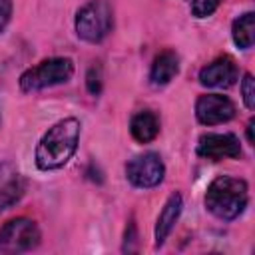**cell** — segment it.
I'll list each match as a JSON object with an SVG mask.
<instances>
[{"instance_id": "6da1fadb", "label": "cell", "mask_w": 255, "mask_h": 255, "mask_svg": "<svg viewBox=\"0 0 255 255\" xmlns=\"http://www.w3.org/2000/svg\"><path fill=\"white\" fill-rule=\"evenodd\" d=\"M80 122L76 118H64L56 122L36 145V167L42 171H54L64 167L78 149L80 143Z\"/></svg>"}, {"instance_id": "7a4b0ae2", "label": "cell", "mask_w": 255, "mask_h": 255, "mask_svg": "<svg viewBox=\"0 0 255 255\" xmlns=\"http://www.w3.org/2000/svg\"><path fill=\"white\" fill-rule=\"evenodd\" d=\"M249 201V187L245 179L219 175L215 177L205 191V207L211 215L223 221L237 219Z\"/></svg>"}, {"instance_id": "3957f363", "label": "cell", "mask_w": 255, "mask_h": 255, "mask_svg": "<svg viewBox=\"0 0 255 255\" xmlns=\"http://www.w3.org/2000/svg\"><path fill=\"white\" fill-rule=\"evenodd\" d=\"M76 34L80 40L98 44L114 28V12L106 0H92L76 12Z\"/></svg>"}, {"instance_id": "277c9868", "label": "cell", "mask_w": 255, "mask_h": 255, "mask_svg": "<svg viewBox=\"0 0 255 255\" xmlns=\"http://www.w3.org/2000/svg\"><path fill=\"white\" fill-rule=\"evenodd\" d=\"M74 74V62L70 58L58 56V58H48L42 60L38 66L28 68L18 84L22 92H38L50 86H58V84H66Z\"/></svg>"}, {"instance_id": "5b68a950", "label": "cell", "mask_w": 255, "mask_h": 255, "mask_svg": "<svg viewBox=\"0 0 255 255\" xmlns=\"http://www.w3.org/2000/svg\"><path fill=\"white\" fill-rule=\"evenodd\" d=\"M40 243V229L36 221L28 217H16L0 227V251L2 253H24Z\"/></svg>"}, {"instance_id": "8992f818", "label": "cell", "mask_w": 255, "mask_h": 255, "mask_svg": "<svg viewBox=\"0 0 255 255\" xmlns=\"http://www.w3.org/2000/svg\"><path fill=\"white\" fill-rule=\"evenodd\" d=\"M163 175H165V165H163L161 157L153 151L139 153L126 163L128 181L135 187H141V189H149V187L159 185L163 181Z\"/></svg>"}, {"instance_id": "52a82bcc", "label": "cell", "mask_w": 255, "mask_h": 255, "mask_svg": "<svg viewBox=\"0 0 255 255\" xmlns=\"http://www.w3.org/2000/svg\"><path fill=\"white\" fill-rule=\"evenodd\" d=\"M195 118L203 126L225 124L235 118V104L223 94H205L195 102Z\"/></svg>"}, {"instance_id": "ba28073f", "label": "cell", "mask_w": 255, "mask_h": 255, "mask_svg": "<svg viewBox=\"0 0 255 255\" xmlns=\"http://www.w3.org/2000/svg\"><path fill=\"white\" fill-rule=\"evenodd\" d=\"M199 157L219 161V159H235L241 155V143L235 133H203L197 139L195 147Z\"/></svg>"}, {"instance_id": "9c48e42d", "label": "cell", "mask_w": 255, "mask_h": 255, "mask_svg": "<svg viewBox=\"0 0 255 255\" xmlns=\"http://www.w3.org/2000/svg\"><path fill=\"white\" fill-rule=\"evenodd\" d=\"M237 80L239 70L231 56H219L199 70V82L205 88H231Z\"/></svg>"}, {"instance_id": "30bf717a", "label": "cell", "mask_w": 255, "mask_h": 255, "mask_svg": "<svg viewBox=\"0 0 255 255\" xmlns=\"http://www.w3.org/2000/svg\"><path fill=\"white\" fill-rule=\"evenodd\" d=\"M24 177L10 161H0V213L12 207L24 195Z\"/></svg>"}, {"instance_id": "8fae6325", "label": "cell", "mask_w": 255, "mask_h": 255, "mask_svg": "<svg viewBox=\"0 0 255 255\" xmlns=\"http://www.w3.org/2000/svg\"><path fill=\"white\" fill-rule=\"evenodd\" d=\"M181 207H183V199L181 195L175 191L169 195V199L165 201L163 209L159 211L157 215V221H155V247L159 249L165 239L169 237V233L173 231L177 219H179V213H181Z\"/></svg>"}, {"instance_id": "7c38bea8", "label": "cell", "mask_w": 255, "mask_h": 255, "mask_svg": "<svg viewBox=\"0 0 255 255\" xmlns=\"http://www.w3.org/2000/svg\"><path fill=\"white\" fill-rule=\"evenodd\" d=\"M179 72V58L173 50H163L161 54L155 56L151 70H149V82L153 86H165L169 84Z\"/></svg>"}, {"instance_id": "4fadbf2b", "label": "cell", "mask_w": 255, "mask_h": 255, "mask_svg": "<svg viewBox=\"0 0 255 255\" xmlns=\"http://www.w3.org/2000/svg\"><path fill=\"white\" fill-rule=\"evenodd\" d=\"M129 133L139 143H149L159 133V118L151 110L137 112L129 122Z\"/></svg>"}, {"instance_id": "5bb4252c", "label": "cell", "mask_w": 255, "mask_h": 255, "mask_svg": "<svg viewBox=\"0 0 255 255\" xmlns=\"http://www.w3.org/2000/svg\"><path fill=\"white\" fill-rule=\"evenodd\" d=\"M231 36H233V42L237 48H241V50L251 48L255 42V14L253 12L241 14L231 26Z\"/></svg>"}, {"instance_id": "9a60e30c", "label": "cell", "mask_w": 255, "mask_h": 255, "mask_svg": "<svg viewBox=\"0 0 255 255\" xmlns=\"http://www.w3.org/2000/svg\"><path fill=\"white\" fill-rule=\"evenodd\" d=\"M241 98H243V104L247 110H255V80H253V74H243V80H241Z\"/></svg>"}, {"instance_id": "2e32d148", "label": "cell", "mask_w": 255, "mask_h": 255, "mask_svg": "<svg viewBox=\"0 0 255 255\" xmlns=\"http://www.w3.org/2000/svg\"><path fill=\"white\" fill-rule=\"evenodd\" d=\"M223 0H191V14L195 18H207L211 16Z\"/></svg>"}, {"instance_id": "e0dca14e", "label": "cell", "mask_w": 255, "mask_h": 255, "mask_svg": "<svg viewBox=\"0 0 255 255\" xmlns=\"http://www.w3.org/2000/svg\"><path fill=\"white\" fill-rule=\"evenodd\" d=\"M86 88L92 96H98L102 92V70L100 66H92L86 74Z\"/></svg>"}, {"instance_id": "ac0fdd59", "label": "cell", "mask_w": 255, "mask_h": 255, "mask_svg": "<svg viewBox=\"0 0 255 255\" xmlns=\"http://www.w3.org/2000/svg\"><path fill=\"white\" fill-rule=\"evenodd\" d=\"M12 16V0H0V32H4V28L8 26Z\"/></svg>"}, {"instance_id": "d6986e66", "label": "cell", "mask_w": 255, "mask_h": 255, "mask_svg": "<svg viewBox=\"0 0 255 255\" xmlns=\"http://www.w3.org/2000/svg\"><path fill=\"white\" fill-rule=\"evenodd\" d=\"M253 126H255V120L251 118L249 120V124H247V141L253 145Z\"/></svg>"}]
</instances>
